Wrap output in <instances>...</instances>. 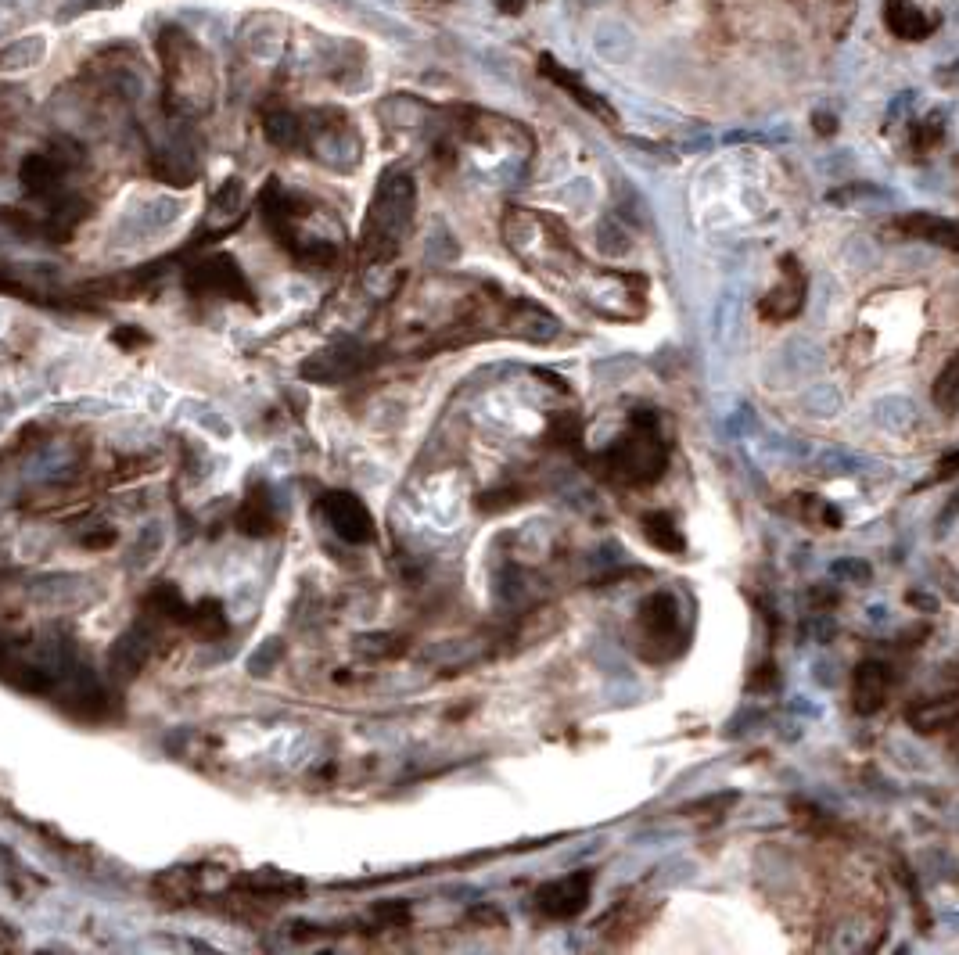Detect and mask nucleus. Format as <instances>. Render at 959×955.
<instances>
[{"instance_id":"412c9836","label":"nucleus","mask_w":959,"mask_h":955,"mask_svg":"<svg viewBox=\"0 0 959 955\" xmlns=\"http://www.w3.org/2000/svg\"><path fill=\"white\" fill-rule=\"evenodd\" d=\"M801 503H805V517L809 521H816V525H827V528H837L841 525V517H837L834 507H827L823 500H812V496H801Z\"/></svg>"},{"instance_id":"dca6fc26","label":"nucleus","mask_w":959,"mask_h":955,"mask_svg":"<svg viewBox=\"0 0 959 955\" xmlns=\"http://www.w3.org/2000/svg\"><path fill=\"white\" fill-rule=\"evenodd\" d=\"M640 525H643V535H647V543H651L654 550L683 553V546H687V539H683V532L676 528L672 514H661V510H654V514L643 517Z\"/></svg>"},{"instance_id":"1a4fd4ad","label":"nucleus","mask_w":959,"mask_h":955,"mask_svg":"<svg viewBox=\"0 0 959 955\" xmlns=\"http://www.w3.org/2000/svg\"><path fill=\"white\" fill-rule=\"evenodd\" d=\"M891 693V668L880 661H863L852 675V708L859 715H873L888 704Z\"/></svg>"},{"instance_id":"a211bd4d","label":"nucleus","mask_w":959,"mask_h":955,"mask_svg":"<svg viewBox=\"0 0 959 955\" xmlns=\"http://www.w3.org/2000/svg\"><path fill=\"white\" fill-rule=\"evenodd\" d=\"M238 525L252 535L273 532V528H277V510H273V500L266 496V489H256L252 496H248L245 507H241V514H238Z\"/></svg>"},{"instance_id":"bb28decb","label":"nucleus","mask_w":959,"mask_h":955,"mask_svg":"<svg viewBox=\"0 0 959 955\" xmlns=\"http://www.w3.org/2000/svg\"><path fill=\"white\" fill-rule=\"evenodd\" d=\"M521 8H525V0H500V11H503V15H518Z\"/></svg>"},{"instance_id":"a878e982","label":"nucleus","mask_w":959,"mask_h":955,"mask_svg":"<svg viewBox=\"0 0 959 955\" xmlns=\"http://www.w3.org/2000/svg\"><path fill=\"white\" fill-rule=\"evenodd\" d=\"M773 683H776V675H773V668L766 665V668H762V675H755V679H751V690H769Z\"/></svg>"},{"instance_id":"423d86ee","label":"nucleus","mask_w":959,"mask_h":955,"mask_svg":"<svg viewBox=\"0 0 959 955\" xmlns=\"http://www.w3.org/2000/svg\"><path fill=\"white\" fill-rule=\"evenodd\" d=\"M780 270H784L780 284L769 288L766 298L758 302V316L769 320V324H787V320H794V316L801 313V306H805V295H809V281H805L798 259H784Z\"/></svg>"},{"instance_id":"b1692460","label":"nucleus","mask_w":959,"mask_h":955,"mask_svg":"<svg viewBox=\"0 0 959 955\" xmlns=\"http://www.w3.org/2000/svg\"><path fill=\"white\" fill-rule=\"evenodd\" d=\"M812 126H816V130L823 133V137H830V133L837 130V119H834L830 112H819V115H812Z\"/></svg>"},{"instance_id":"4468645a","label":"nucleus","mask_w":959,"mask_h":955,"mask_svg":"<svg viewBox=\"0 0 959 955\" xmlns=\"http://www.w3.org/2000/svg\"><path fill=\"white\" fill-rule=\"evenodd\" d=\"M65 162L62 158H54L51 151H40V155H29L26 162H22V184H26L29 194H54L58 191V184H62L65 176Z\"/></svg>"},{"instance_id":"f8f14e48","label":"nucleus","mask_w":959,"mask_h":955,"mask_svg":"<svg viewBox=\"0 0 959 955\" xmlns=\"http://www.w3.org/2000/svg\"><path fill=\"white\" fill-rule=\"evenodd\" d=\"M898 230L916 237V241H927V245L959 252V220H945V216H931V212H909L898 220Z\"/></svg>"},{"instance_id":"6ab92c4d","label":"nucleus","mask_w":959,"mask_h":955,"mask_svg":"<svg viewBox=\"0 0 959 955\" xmlns=\"http://www.w3.org/2000/svg\"><path fill=\"white\" fill-rule=\"evenodd\" d=\"M47 54V40L44 36H22L15 44H8L0 51V69L4 72H18L29 69V65H40Z\"/></svg>"},{"instance_id":"7ed1b4c3","label":"nucleus","mask_w":959,"mask_h":955,"mask_svg":"<svg viewBox=\"0 0 959 955\" xmlns=\"http://www.w3.org/2000/svg\"><path fill=\"white\" fill-rule=\"evenodd\" d=\"M647 281L640 273H625V270H604L593 273L586 284V302L597 309L604 320H618V324H633L640 320L647 302Z\"/></svg>"},{"instance_id":"39448f33","label":"nucleus","mask_w":959,"mask_h":955,"mask_svg":"<svg viewBox=\"0 0 959 955\" xmlns=\"http://www.w3.org/2000/svg\"><path fill=\"white\" fill-rule=\"evenodd\" d=\"M590 891H593V873L579 869V873H568V877L550 880V884L539 887L536 905L550 920H572V916H579V912L586 909Z\"/></svg>"},{"instance_id":"5701e85b","label":"nucleus","mask_w":959,"mask_h":955,"mask_svg":"<svg viewBox=\"0 0 959 955\" xmlns=\"http://www.w3.org/2000/svg\"><path fill=\"white\" fill-rule=\"evenodd\" d=\"M834 575H837V579L866 582V579H870V568H866V564H855V561H841V564H834Z\"/></svg>"},{"instance_id":"ddd939ff","label":"nucleus","mask_w":959,"mask_h":955,"mask_svg":"<svg viewBox=\"0 0 959 955\" xmlns=\"http://www.w3.org/2000/svg\"><path fill=\"white\" fill-rule=\"evenodd\" d=\"M884 22L898 40H927L934 33L931 18L916 8V0H884Z\"/></svg>"},{"instance_id":"aec40b11","label":"nucleus","mask_w":959,"mask_h":955,"mask_svg":"<svg viewBox=\"0 0 959 955\" xmlns=\"http://www.w3.org/2000/svg\"><path fill=\"white\" fill-rule=\"evenodd\" d=\"M934 403L942 406L945 413L959 410V356L934 381Z\"/></svg>"},{"instance_id":"cd10ccee","label":"nucleus","mask_w":959,"mask_h":955,"mask_svg":"<svg viewBox=\"0 0 959 955\" xmlns=\"http://www.w3.org/2000/svg\"><path fill=\"white\" fill-rule=\"evenodd\" d=\"M909 600H913V604H920V607H927V611H931V607H934V596H920V593H913V596H909Z\"/></svg>"},{"instance_id":"20e7f679","label":"nucleus","mask_w":959,"mask_h":955,"mask_svg":"<svg viewBox=\"0 0 959 955\" xmlns=\"http://www.w3.org/2000/svg\"><path fill=\"white\" fill-rule=\"evenodd\" d=\"M679 640H683V629H679L676 596L651 593L636 611V650L647 661H665L676 654Z\"/></svg>"},{"instance_id":"393cba45","label":"nucleus","mask_w":959,"mask_h":955,"mask_svg":"<svg viewBox=\"0 0 959 955\" xmlns=\"http://www.w3.org/2000/svg\"><path fill=\"white\" fill-rule=\"evenodd\" d=\"M956 471H959V449H956V453H949L942 464H938V478H949V474H956Z\"/></svg>"},{"instance_id":"f3484780","label":"nucleus","mask_w":959,"mask_h":955,"mask_svg":"<svg viewBox=\"0 0 959 955\" xmlns=\"http://www.w3.org/2000/svg\"><path fill=\"white\" fill-rule=\"evenodd\" d=\"M263 133L273 148H299L306 137V123L295 112H270L263 119Z\"/></svg>"},{"instance_id":"f03ea898","label":"nucleus","mask_w":959,"mask_h":955,"mask_svg":"<svg viewBox=\"0 0 959 955\" xmlns=\"http://www.w3.org/2000/svg\"><path fill=\"white\" fill-rule=\"evenodd\" d=\"M669 449L661 442L654 417H636V428L615 442L604 456V471L622 485H651L665 474Z\"/></svg>"},{"instance_id":"2eb2a0df","label":"nucleus","mask_w":959,"mask_h":955,"mask_svg":"<svg viewBox=\"0 0 959 955\" xmlns=\"http://www.w3.org/2000/svg\"><path fill=\"white\" fill-rule=\"evenodd\" d=\"M956 722H959V697H938V701H927L909 711V726L920 729V733H934V729L956 726Z\"/></svg>"},{"instance_id":"4be33fe9","label":"nucleus","mask_w":959,"mask_h":955,"mask_svg":"<svg viewBox=\"0 0 959 955\" xmlns=\"http://www.w3.org/2000/svg\"><path fill=\"white\" fill-rule=\"evenodd\" d=\"M913 137H916V148L920 151H927V148H938V141H942V119H927V123H920L913 130Z\"/></svg>"},{"instance_id":"9d476101","label":"nucleus","mask_w":959,"mask_h":955,"mask_svg":"<svg viewBox=\"0 0 959 955\" xmlns=\"http://www.w3.org/2000/svg\"><path fill=\"white\" fill-rule=\"evenodd\" d=\"M539 72H543V76L550 79L554 87H561L568 97H575V105H582L586 112H593L597 119H604V123H615V112H611V108L604 105V101H600V97L593 94V90L586 87V83H582L572 69H564L554 54H539Z\"/></svg>"},{"instance_id":"9b49d317","label":"nucleus","mask_w":959,"mask_h":955,"mask_svg":"<svg viewBox=\"0 0 959 955\" xmlns=\"http://www.w3.org/2000/svg\"><path fill=\"white\" fill-rule=\"evenodd\" d=\"M503 327H507V334H514V338H525V342H554L557 334V320L546 309L532 306V302H514L511 309H507V316H503Z\"/></svg>"},{"instance_id":"f257e3e1","label":"nucleus","mask_w":959,"mask_h":955,"mask_svg":"<svg viewBox=\"0 0 959 955\" xmlns=\"http://www.w3.org/2000/svg\"><path fill=\"white\" fill-rule=\"evenodd\" d=\"M414 209H417L414 176L406 173V169H388V173L381 176L374 202H370L367 223H363L360 248L367 263H388V259L399 252L406 230L414 223Z\"/></svg>"},{"instance_id":"0eeeda50","label":"nucleus","mask_w":959,"mask_h":955,"mask_svg":"<svg viewBox=\"0 0 959 955\" xmlns=\"http://www.w3.org/2000/svg\"><path fill=\"white\" fill-rule=\"evenodd\" d=\"M187 288H191L194 295L248 298L245 277H241V270L230 263L227 255H212V259H202L198 266H191V273H187Z\"/></svg>"},{"instance_id":"6e6552de","label":"nucleus","mask_w":959,"mask_h":955,"mask_svg":"<svg viewBox=\"0 0 959 955\" xmlns=\"http://www.w3.org/2000/svg\"><path fill=\"white\" fill-rule=\"evenodd\" d=\"M320 507H324L331 528H335L338 535H345L349 543H370V539H374V517H370V510L363 507L356 496L335 492V496H327Z\"/></svg>"}]
</instances>
